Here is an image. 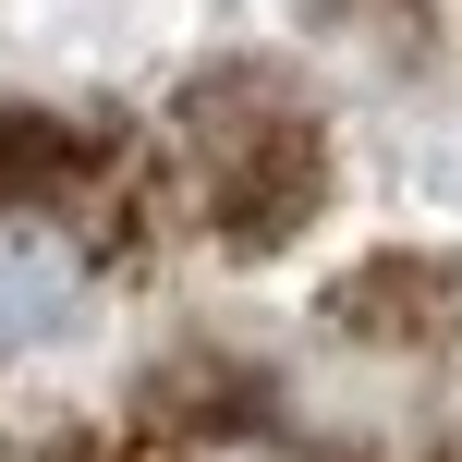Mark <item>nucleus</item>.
I'll list each match as a JSON object with an SVG mask.
<instances>
[{
	"label": "nucleus",
	"instance_id": "1",
	"mask_svg": "<svg viewBox=\"0 0 462 462\" xmlns=\"http://www.w3.org/2000/svg\"><path fill=\"white\" fill-rule=\"evenodd\" d=\"M73 304H86V255H73L49 219L0 208V353L61 341V328H73Z\"/></svg>",
	"mask_w": 462,
	"mask_h": 462
},
{
	"label": "nucleus",
	"instance_id": "2",
	"mask_svg": "<svg viewBox=\"0 0 462 462\" xmlns=\"http://www.w3.org/2000/svg\"><path fill=\"white\" fill-rule=\"evenodd\" d=\"M195 462H304V450H280V439H219V450H195Z\"/></svg>",
	"mask_w": 462,
	"mask_h": 462
}]
</instances>
